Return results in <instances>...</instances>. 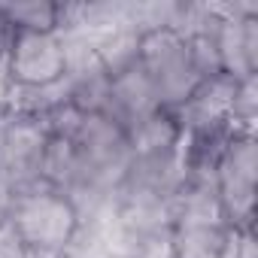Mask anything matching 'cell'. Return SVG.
Segmentation results:
<instances>
[{"label": "cell", "mask_w": 258, "mask_h": 258, "mask_svg": "<svg viewBox=\"0 0 258 258\" xmlns=\"http://www.w3.org/2000/svg\"><path fill=\"white\" fill-rule=\"evenodd\" d=\"M34 252L19 240L13 225H0V258H31Z\"/></svg>", "instance_id": "cell-3"}, {"label": "cell", "mask_w": 258, "mask_h": 258, "mask_svg": "<svg viewBox=\"0 0 258 258\" xmlns=\"http://www.w3.org/2000/svg\"><path fill=\"white\" fill-rule=\"evenodd\" d=\"M10 73L25 85H49L64 73V49L49 31H19Z\"/></svg>", "instance_id": "cell-2"}, {"label": "cell", "mask_w": 258, "mask_h": 258, "mask_svg": "<svg viewBox=\"0 0 258 258\" xmlns=\"http://www.w3.org/2000/svg\"><path fill=\"white\" fill-rule=\"evenodd\" d=\"M10 225L31 252H58L73 240L76 213L67 201L55 195H37L19 207Z\"/></svg>", "instance_id": "cell-1"}]
</instances>
